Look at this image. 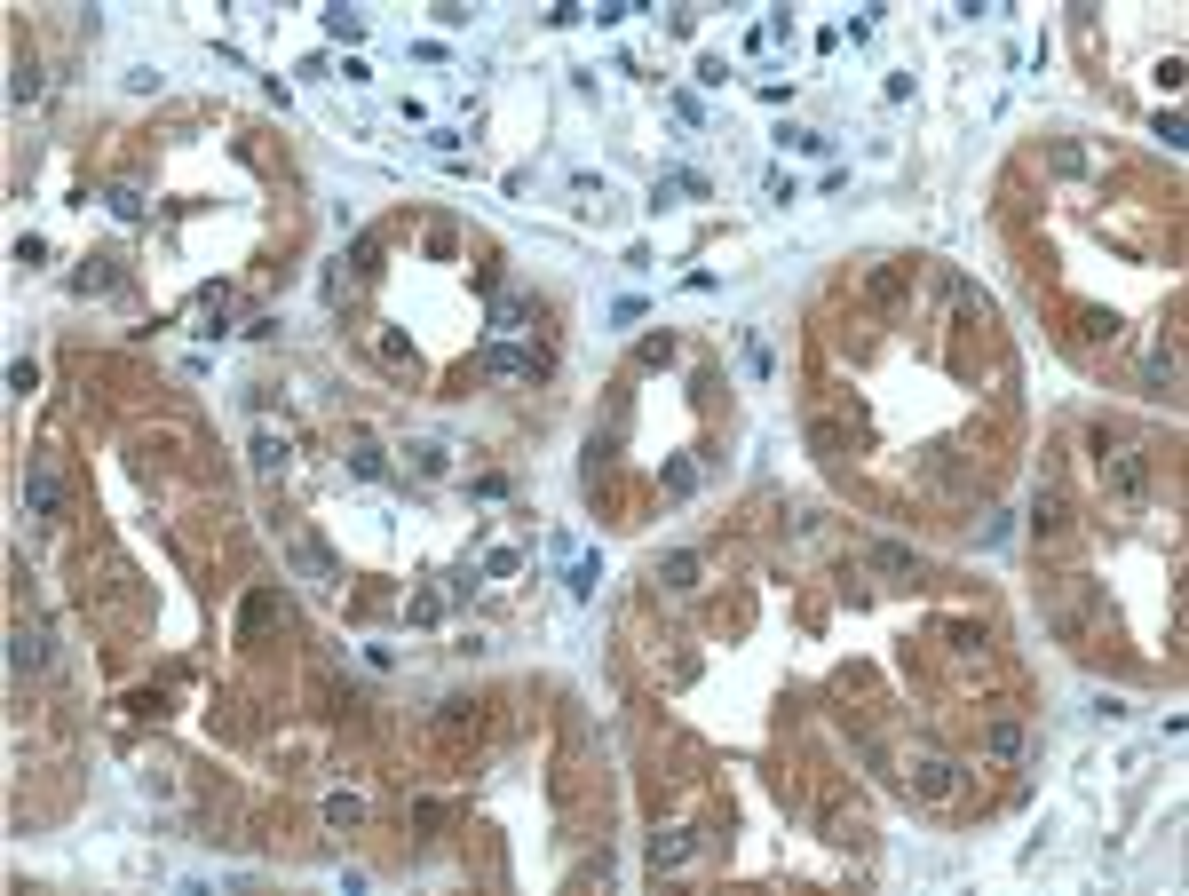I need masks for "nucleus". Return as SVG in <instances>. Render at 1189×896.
<instances>
[{"instance_id":"7ed1b4c3","label":"nucleus","mask_w":1189,"mask_h":896,"mask_svg":"<svg viewBox=\"0 0 1189 896\" xmlns=\"http://www.w3.org/2000/svg\"><path fill=\"white\" fill-rule=\"evenodd\" d=\"M484 365H492V373H516V381H532V373H540V349H516V341H492V349H484Z\"/></svg>"},{"instance_id":"20e7f679","label":"nucleus","mask_w":1189,"mask_h":896,"mask_svg":"<svg viewBox=\"0 0 1189 896\" xmlns=\"http://www.w3.org/2000/svg\"><path fill=\"white\" fill-rule=\"evenodd\" d=\"M24 508H32V516H48V508H56V468H48V460H32V468H24Z\"/></svg>"},{"instance_id":"9b49d317","label":"nucleus","mask_w":1189,"mask_h":896,"mask_svg":"<svg viewBox=\"0 0 1189 896\" xmlns=\"http://www.w3.org/2000/svg\"><path fill=\"white\" fill-rule=\"evenodd\" d=\"M983 754H999V762H1015V754H1023V730H1015V722H999V730H983Z\"/></svg>"},{"instance_id":"9d476101","label":"nucleus","mask_w":1189,"mask_h":896,"mask_svg":"<svg viewBox=\"0 0 1189 896\" xmlns=\"http://www.w3.org/2000/svg\"><path fill=\"white\" fill-rule=\"evenodd\" d=\"M104 286H111V262H104V254H88V262L72 270V294H104Z\"/></svg>"},{"instance_id":"a211bd4d","label":"nucleus","mask_w":1189,"mask_h":896,"mask_svg":"<svg viewBox=\"0 0 1189 896\" xmlns=\"http://www.w3.org/2000/svg\"><path fill=\"white\" fill-rule=\"evenodd\" d=\"M349 468H357V476H389V460H381V445H357V452H349Z\"/></svg>"},{"instance_id":"39448f33","label":"nucleus","mask_w":1189,"mask_h":896,"mask_svg":"<svg viewBox=\"0 0 1189 896\" xmlns=\"http://www.w3.org/2000/svg\"><path fill=\"white\" fill-rule=\"evenodd\" d=\"M698 571H706V563L690 556V548H674V556L658 563V579H666V587H674V595H690V587H698Z\"/></svg>"},{"instance_id":"f03ea898","label":"nucleus","mask_w":1189,"mask_h":896,"mask_svg":"<svg viewBox=\"0 0 1189 896\" xmlns=\"http://www.w3.org/2000/svg\"><path fill=\"white\" fill-rule=\"evenodd\" d=\"M904 785H912L920 801H952V793H960V770H952L944 754H920V762L904 770Z\"/></svg>"},{"instance_id":"f257e3e1","label":"nucleus","mask_w":1189,"mask_h":896,"mask_svg":"<svg viewBox=\"0 0 1189 896\" xmlns=\"http://www.w3.org/2000/svg\"><path fill=\"white\" fill-rule=\"evenodd\" d=\"M1094 476H1102L1110 500H1134V492L1150 484V452L1126 445V437H1094Z\"/></svg>"},{"instance_id":"423d86ee","label":"nucleus","mask_w":1189,"mask_h":896,"mask_svg":"<svg viewBox=\"0 0 1189 896\" xmlns=\"http://www.w3.org/2000/svg\"><path fill=\"white\" fill-rule=\"evenodd\" d=\"M524 326H532V302L524 294H500L492 302V334H524Z\"/></svg>"},{"instance_id":"f8f14e48","label":"nucleus","mask_w":1189,"mask_h":896,"mask_svg":"<svg viewBox=\"0 0 1189 896\" xmlns=\"http://www.w3.org/2000/svg\"><path fill=\"white\" fill-rule=\"evenodd\" d=\"M254 468H262V476H278V468H286V437H270V429H262V437H254Z\"/></svg>"},{"instance_id":"f3484780","label":"nucleus","mask_w":1189,"mask_h":896,"mask_svg":"<svg viewBox=\"0 0 1189 896\" xmlns=\"http://www.w3.org/2000/svg\"><path fill=\"white\" fill-rule=\"evenodd\" d=\"M1031 516H1039V532H1063V492H1039V508H1031Z\"/></svg>"},{"instance_id":"4468645a","label":"nucleus","mask_w":1189,"mask_h":896,"mask_svg":"<svg viewBox=\"0 0 1189 896\" xmlns=\"http://www.w3.org/2000/svg\"><path fill=\"white\" fill-rule=\"evenodd\" d=\"M8 96L32 104V96H40V64H16V72H8Z\"/></svg>"},{"instance_id":"dca6fc26","label":"nucleus","mask_w":1189,"mask_h":896,"mask_svg":"<svg viewBox=\"0 0 1189 896\" xmlns=\"http://www.w3.org/2000/svg\"><path fill=\"white\" fill-rule=\"evenodd\" d=\"M405 452H413L421 476H444V468H452V452H444V445H405Z\"/></svg>"},{"instance_id":"6e6552de","label":"nucleus","mask_w":1189,"mask_h":896,"mask_svg":"<svg viewBox=\"0 0 1189 896\" xmlns=\"http://www.w3.org/2000/svg\"><path fill=\"white\" fill-rule=\"evenodd\" d=\"M865 294H872V302H896V294H904V270H896V262H872V270H865Z\"/></svg>"},{"instance_id":"ddd939ff","label":"nucleus","mask_w":1189,"mask_h":896,"mask_svg":"<svg viewBox=\"0 0 1189 896\" xmlns=\"http://www.w3.org/2000/svg\"><path fill=\"white\" fill-rule=\"evenodd\" d=\"M8 667H16V674L40 667V635H24V627H16V635H8Z\"/></svg>"},{"instance_id":"6ab92c4d","label":"nucleus","mask_w":1189,"mask_h":896,"mask_svg":"<svg viewBox=\"0 0 1189 896\" xmlns=\"http://www.w3.org/2000/svg\"><path fill=\"white\" fill-rule=\"evenodd\" d=\"M872 563H880V571H912V548H896V540H888V548H872Z\"/></svg>"},{"instance_id":"2eb2a0df","label":"nucleus","mask_w":1189,"mask_h":896,"mask_svg":"<svg viewBox=\"0 0 1189 896\" xmlns=\"http://www.w3.org/2000/svg\"><path fill=\"white\" fill-rule=\"evenodd\" d=\"M357 817H365L357 793H333V801H325V825H357Z\"/></svg>"},{"instance_id":"1a4fd4ad","label":"nucleus","mask_w":1189,"mask_h":896,"mask_svg":"<svg viewBox=\"0 0 1189 896\" xmlns=\"http://www.w3.org/2000/svg\"><path fill=\"white\" fill-rule=\"evenodd\" d=\"M286 556L302 563V571H310V579H333V556H325L318 540H286Z\"/></svg>"},{"instance_id":"0eeeda50","label":"nucleus","mask_w":1189,"mask_h":896,"mask_svg":"<svg viewBox=\"0 0 1189 896\" xmlns=\"http://www.w3.org/2000/svg\"><path fill=\"white\" fill-rule=\"evenodd\" d=\"M690 849H698L690 833H650V873H666V865H682Z\"/></svg>"}]
</instances>
